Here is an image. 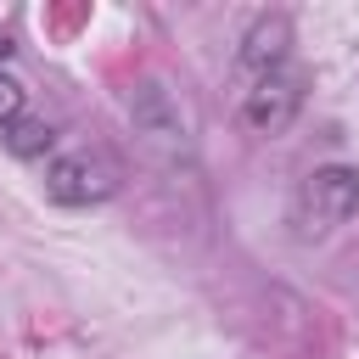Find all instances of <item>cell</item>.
<instances>
[{
    "label": "cell",
    "instance_id": "cell-6",
    "mask_svg": "<svg viewBox=\"0 0 359 359\" xmlns=\"http://www.w3.org/2000/svg\"><path fill=\"white\" fill-rule=\"evenodd\" d=\"M6 135V151L11 157H45L50 146H56V129L45 123V118H17L11 129H0Z\"/></svg>",
    "mask_w": 359,
    "mask_h": 359
},
{
    "label": "cell",
    "instance_id": "cell-1",
    "mask_svg": "<svg viewBox=\"0 0 359 359\" xmlns=\"http://www.w3.org/2000/svg\"><path fill=\"white\" fill-rule=\"evenodd\" d=\"M129 129H135L140 151L163 168H180V163L196 157V123L163 79H140L129 90Z\"/></svg>",
    "mask_w": 359,
    "mask_h": 359
},
{
    "label": "cell",
    "instance_id": "cell-8",
    "mask_svg": "<svg viewBox=\"0 0 359 359\" xmlns=\"http://www.w3.org/2000/svg\"><path fill=\"white\" fill-rule=\"evenodd\" d=\"M6 62H11V39L0 34V67H6Z\"/></svg>",
    "mask_w": 359,
    "mask_h": 359
},
{
    "label": "cell",
    "instance_id": "cell-2",
    "mask_svg": "<svg viewBox=\"0 0 359 359\" xmlns=\"http://www.w3.org/2000/svg\"><path fill=\"white\" fill-rule=\"evenodd\" d=\"M359 213V168L348 163H320L297 180L292 191V208H286V224L297 241H320L331 236L337 224H348Z\"/></svg>",
    "mask_w": 359,
    "mask_h": 359
},
{
    "label": "cell",
    "instance_id": "cell-4",
    "mask_svg": "<svg viewBox=\"0 0 359 359\" xmlns=\"http://www.w3.org/2000/svg\"><path fill=\"white\" fill-rule=\"evenodd\" d=\"M297 112H303V79H297L292 67L241 84V123H247L252 135H286Z\"/></svg>",
    "mask_w": 359,
    "mask_h": 359
},
{
    "label": "cell",
    "instance_id": "cell-3",
    "mask_svg": "<svg viewBox=\"0 0 359 359\" xmlns=\"http://www.w3.org/2000/svg\"><path fill=\"white\" fill-rule=\"evenodd\" d=\"M112 191H118V163L107 151L79 146V151H56L45 163V196L56 208H95Z\"/></svg>",
    "mask_w": 359,
    "mask_h": 359
},
{
    "label": "cell",
    "instance_id": "cell-5",
    "mask_svg": "<svg viewBox=\"0 0 359 359\" xmlns=\"http://www.w3.org/2000/svg\"><path fill=\"white\" fill-rule=\"evenodd\" d=\"M286 56H292V22H286L280 11H264V17L247 28L241 50H236V79H241V84L269 79V73L286 67Z\"/></svg>",
    "mask_w": 359,
    "mask_h": 359
},
{
    "label": "cell",
    "instance_id": "cell-7",
    "mask_svg": "<svg viewBox=\"0 0 359 359\" xmlns=\"http://www.w3.org/2000/svg\"><path fill=\"white\" fill-rule=\"evenodd\" d=\"M17 118H28V90H22V79H11L0 67V129H11Z\"/></svg>",
    "mask_w": 359,
    "mask_h": 359
}]
</instances>
